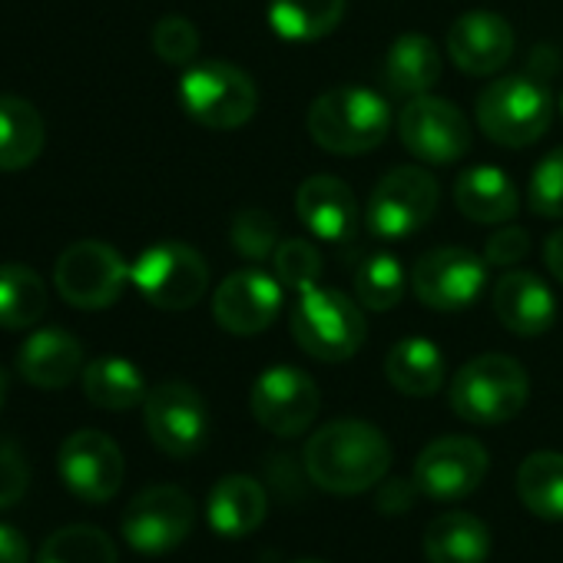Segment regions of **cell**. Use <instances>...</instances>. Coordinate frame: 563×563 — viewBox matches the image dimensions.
Here are the masks:
<instances>
[{
  "label": "cell",
  "instance_id": "obj_41",
  "mask_svg": "<svg viewBox=\"0 0 563 563\" xmlns=\"http://www.w3.org/2000/svg\"><path fill=\"white\" fill-rule=\"evenodd\" d=\"M543 262H547V268L553 272V278L563 282V229H556V232L547 239V245H543Z\"/></svg>",
  "mask_w": 563,
  "mask_h": 563
},
{
  "label": "cell",
  "instance_id": "obj_24",
  "mask_svg": "<svg viewBox=\"0 0 563 563\" xmlns=\"http://www.w3.org/2000/svg\"><path fill=\"white\" fill-rule=\"evenodd\" d=\"M441 80V54L421 34L398 37L385 54V84L395 97H424Z\"/></svg>",
  "mask_w": 563,
  "mask_h": 563
},
{
  "label": "cell",
  "instance_id": "obj_25",
  "mask_svg": "<svg viewBox=\"0 0 563 563\" xmlns=\"http://www.w3.org/2000/svg\"><path fill=\"white\" fill-rule=\"evenodd\" d=\"M490 553V530L474 514H441L424 530L428 563H484Z\"/></svg>",
  "mask_w": 563,
  "mask_h": 563
},
{
  "label": "cell",
  "instance_id": "obj_20",
  "mask_svg": "<svg viewBox=\"0 0 563 563\" xmlns=\"http://www.w3.org/2000/svg\"><path fill=\"white\" fill-rule=\"evenodd\" d=\"M296 212L316 239L349 242L358 229V202L339 176H309L296 192Z\"/></svg>",
  "mask_w": 563,
  "mask_h": 563
},
{
  "label": "cell",
  "instance_id": "obj_21",
  "mask_svg": "<svg viewBox=\"0 0 563 563\" xmlns=\"http://www.w3.org/2000/svg\"><path fill=\"white\" fill-rule=\"evenodd\" d=\"M18 372L34 388L60 391L84 375V345L64 329H41L21 345Z\"/></svg>",
  "mask_w": 563,
  "mask_h": 563
},
{
  "label": "cell",
  "instance_id": "obj_17",
  "mask_svg": "<svg viewBox=\"0 0 563 563\" xmlns=\"http://www.w3.org/2000/svg\"><path fill=\"white\" fill-rule=\"evenodd\" d=\"M282 312V282L262 268H239L219 282L212 319L232 335H258Z\"/></svg>",
  "mask_w": 563,
  "mask_h": 563
},
{
  "label": "cell",
  "instance_id": "obj_14",
  "mask_svg": "<svg viewBox=\"0 0 563 563\" xmlns=\"http://www.w3.org/2000/svg\"><path fill=\"white\" fill-rule=\"evenodd\" d=\"M143 421L153 444L169 457H192L209 438V408L186 382H163L143 401Z\"/></svg>",
  "mask_w": 563,
  "mask_h": 563
},
{
  "label": "cell",
  "instance_id": "obj_3",
  "mask_svg": "<svg viewBox=\"0 0 563 563\" xmlns=\"http://www.w3.org/2000/svg\"><path fill=\"white\" fill-rule=\"evenodd\" d=\"M289 322L299 349L329 365L355 358L368 335L358 302L339 289H322V286L299 292Z\"/></svg>",
  "mask_w": 563,
  "mask_h": 563
},
{
  "label": "cell",
  "instance_id": "obj_38",
  "mask_svg": "<svg viewBox=\"0 0 563 563\" xmlns=\"http://www.w3.org/2000/svg\"><path fill=\"white\" fill-rule=\"evenodd\" d=\"M31 487V464L24 451L0 438V510L14 507Z\"/></svg>",
  "mask_w": 563,
  "mask_h": 563
},
{
  "label": "cell",
  "instance_id": "obj_43",
  "mask_svg": "<svg viewBox=\"0 0 563 563\" xmlns=\"http://www.w3.org/2000/svg\"><path fill=\"white\" fill-rule=\"evenodd\" d=\"M299 563H322V560H299Z\"/></svg>",
  "mask_w": 563,
  "mask_h": 563
},
{
  "label": "cell",
  "instance_id": "obj_36",
  "mask_svg": "<svg viewBox=\"0 0 563 563\" xmlns=\"http://www.w3.org/2000/svg\"><path fill=\"white\" fill-rule=\"evenodd\" d=\"M229 239H232V249L252 262L258 258H268L275 249H278V225L268 212L262 209H245L232 219V229H229Z\"/></svg>",
  "mask_w": 563,
  "mask_h": 563
},
{
  "label": "cell",
  "instance_id": "obj_13",
  "mask_svg": "<svg viewBox=\"0 0 563 563\" xmlns=\"http://www.w3.org/2000/svg\"><path fill=\"white\" fill-rule=\"evenodd\" d=\"M398 136L415 159L431 166L457 163L471 150V123L464 113L451 100L431 93L405 103L398 117Z\"/></svg>",
  "mask_w": 563,
  "mask_h": 563
},
{
  "label": "cell",
  "instance_id": "obj_30",
  "mask_svg": "<svg viewBox=\"0 0 563 563\" xmlns=\"http://www.w3.org/2000/svg\"><path fill=\"white\" fill-rule=\"evenodd\" d=\"M517 494L523 507L550 523L563 520V454L537 451L517 467Z\"/></svg>",
  "mask_w": 563,
  "mask_h": 563
},
{
  "label": "cell",
  "instance_id": "obj_2",
  "mask_svg": "<svg viewBox=\"0 0 563 563\" xmlns=\"http://www.w3.org/2000/svg\"><path fill=\"white\" fill-rule=\"evenodd\" d=\"M309 136L335 156H362L382 146L391 130V107L368 87H335L312 100Z\"/></svg>",
  "mask_w": 563,
  "mask_h": 563
},
{
  "label": "cell",
  "instance_id": "obj_22",
  "mask_svg": "<svg viewBox=\"0 0 563 563\" xmlns=\"http://www.w3.org/2000/svg\"><path fill=\"white\" fill-rule=\"evenodd\" d=\"M265 514H268V494L249 474H229L209 490L206 517L209 527L222 537H245L258 530Z\"/></svg>",
  "mask_w": 563,
  "mask_h": 563
},
{
  "label": "cell",
  "instance_id": "obj_39",
  "mask_svg": "<svg viewBox=\"0 0 563 563\" xmlns=\"http://www.w3.org/2000/svg\"><path fill=\"white\" fill-rule=\"evenodd\" d=\"M527 252H530V235H527V229H520V225H504V229H497V232L487 239V245H484L487 265H500V268H514Z\"/></svg>",
  "mask_w": 563,
  "mask_h": 563
},
{
  "label": "cell",
  "instance_id": "obj_44",
  "mask_svg": "<svg viewBox=\"0 0 563 563\" xmlns=\"http://www.w3.org/2000/svg\"><path fill=\"white\" fill-rule=\"evenodd\" d=\"M560 110H563V97H560Z\"/></svg>",
  "mask_w": 563,
  "mask_h": 563
},
{
  "label": "cell",
  "instance_id": "obj_15",
  "mask_svg": "<svg viewBox=\"0 0 563 563\" xmlns=\"http://www.w3.org/2000/svg\"><path fill=\"white\" fill-rule=\"evenodd\" d=\"M57 471L70 494H77L87 504H107L123 487L126 464L120 444L110 434L84 428L60 444Z\"/></svg>",
  "mask_w": 563,
  "mask_h": 563
},
{
  "label": "cell",
  "instance_id": "obj_33",
  "mask_svg": "<svg viewBox=\"0 0 563 563\" xmlns=\"http://www.w3.org/2000/svg\"><path fill=\"white\" fill-rule=\"evenodd\" d=\"M355 296L372 312H388L405 296V268L395 255L375 252L355 272Z\"/></svg>",
  "mask_w": 563,
  "mask_h": 563
},
{
  "label": "cell",
  "instance_id": "obj_35",
  "mask_svg": "<svg viewBox=\"0 0 563 563\" xmlns=\"http://www.w3.org/2000/svg\"><path fill=\"white\" fill-rule=\"evenodd\" d=\"M527 202L543 219H563V150L547 153L530 173Z\"/></svg>",
  "mask_w": 563,
  "mask_h": 563
},
{
  "label": "cell",
  "instance_id": "obj_11",
  "mask_svg": "<svg viewBox=\"0 0 563 563\" xmlns=\"http://www.w3.org/2000/svg\"><path fill=\"white\" fill-rule=\"evenodd\" d=\"M487 286V258L461 245H441L415 262L411 289L421 306L434 312H461Z\"/></svg>",
  "mask_w": 563,
  "mask_h": 563
},
{
  "label": "cell",
  "instance_id": "obj_6",
  "mask_svg": "<svg viewBox=\"0 0 563 563\" xmlns=\"http://www.w3.org/2000/svg\"><path fill=\"white\" fill-rule=\"evenodd\" d=\"M179 103L206 130H239L255 117L258 90L235 64L202 60L179 77Z\"/></svg>",
  "mask_w": 563,
  "mask_h": 563
},
{
  "label": "cell",
  "instance_id": "obj_37",
  "mask_svg": "<svg viewBox=\"0 0 563 563\" xmlns=\"http://www.w3.org/2000/svg\"><path fill=\"white\" fill-rule=\"evenodd\" d=\"M153 51L163 64L189 67L199 54V31L186 18H163L153 27Z\"/></svg>",
  "mask_w": 563,
  "mask_h": 563
},
{
  "label": "cell",
  "instance_id": "obj_27",
  "mask_svg": "<svg viewBox=\"0 0 563 563\" xmlns=\"http://www.w3.org/2000/svg\"><path fill=\"white\" fill-rule=\"evenodd\" d=\"M388 382L408 398H431L444 385V355L428 339H401L385 358Z\"/></svg>",
  "mask_w": 563,
  "mask_h": 563
},
{
  "label": "cell",
  "instance_id": "obj_31",
  "mask_svg": "<svg viewBox=\"0 0 563 563\" xmlns=\"http://www.w3.org/2000/svg\"><path fill=\"white\" fill-rule=\"evenodd\" d=\"M47 312L44 278L21 262L0 265V329H31Z\"/></svg>",
  "mask_w": 563,
  "mask_h": 563
},
{
  "label": "cell",
  "instance_id": "obj_29",
  "mask_svg": "<svg viewBox=\"0 0 563 563\" xmlns=\"http://www.w3.org/2000/svg\"><path fill=\"white\" fill-rule=\"evenodd\" d=\"M84 395L103 411H130L146 401V382L126 358H97L84 368Z\"/></svg>",
  "mask_w": 563,
  "mask_h": 563
},
{
  "label": "cell",
  "instance_id": "obj_9",
  "mask_svg": "<svg viewBox=\"0 0 563 563\" xmlns=\"http://www.w3.org/2000/svg\"><path fill=\"white\" fill-rule=\"evenodd\" d=\"M438 179L424 166H398L378 179L365 206V225L385 242H398L424 229L438 212Z\"/></svg>",
  "mask_w": 563,
  "mask_h": 563
},
{
  "label": "cell",
  "instance_id": "obj_4",
  "mask_svg": "<svg viewBox=\"0 0 563 563\" xmlns=\"http://www.w3.org/2000/svg\"><path fill=\"white\" fill-rule=\"evenodd\" d=\"M530 378L510 355H477L454 375L451 408L467 424H504L527 405Z\"/></svg>",
  "mask_w": 563,
  "mask_h": 563
},
{
  "label": "cell",
  "instance_id": "obj_16",
  "mask_svg": "<svg viewBox=\"0 0 563 563\" xmlns=\"http://www.w3.org/2000/svg\"><path fill=\"white\" fill-rule=\"evenodd\" d=\"M487 451L474 438H438L415 461V484L431 500H461L471 497L487 477Z\"/></svg>",
  "mask_w": 563,
  "mask_h": 563
},
{
  "label": "cell",
  "instance_id": "obj_40",
  "mask_svg": "<svg viewBox=\"0 0 563 563\" xmlns=\"http://www.w3.org/2000/svg\"><path fill=\"white\" fill-rule=\"evenodd\" d=\"M0 563H31L27 537L8 523H0Z\"/></svg>",
  "mask_w": 563,
  "mask_h": 563
},
{
  "label": "cell",
  "instance_id": "obj_5",
  "mask_svg": "<svg viewBox=\"0 0 563 563\" xmlns=\"http://www.w3.org/2000/svg\"><path fill=\"white\" fill-rule=\"evenodd\" d=\"M477 123L497 146H530L553 123V97L540 80L500 77L477 93Z\"/></svg>",
  "mask_w": 563,
  "mask_h": 563
},
{
  "label": "cell",
  "instance_id": "obj_26",
  "mask_svg": "<svg viewBox=\"0 0 563 563\" xmlns=\"http://www.w3.org/2000/svg\"><path fill=\"white\" fill-rule=\"evenodd\" d=\"M47 143L44 117L21 97H0V173L27 169Z\"/></svg>",
  "mask_w": 563,
  "mask_h": 563
},
{
  "label": "cell",
  "instance_id": "obj_23",
  "mask_svg": "<svg viewBox=\"0 0 563 563\" xmlns=\"http://www.w3.org/2000/svg\"><path fill=\"white\" fill-rule=\"evenodd\" d=\"M454 206L471 222H510L520 209L514 179L497 166H471L454 183Z\"/></svg>",
  "mask_w": 563,
  "mask_h": 563
},
{
  "label": "cell",
  "instance_id": "obj_8",
  "mask_svg": "<svg viewBox=\"0 0 563 563\" xmlns=\"http://www.w3.org/2000/svg\"><path fill=\"white\" fill-rule=\"evenodd\" d=\"M130 282V265L123 255L100 239H80L67 245L54 265V286L60 299L84 312L110 309Z\"/></svg>",
  "mask_w": 563,
  "mask_h": 563
},
{
  "label": "cell",
  "instance_id": "obj_10",
  "mask_svg": "<svg viewBox=\"0 0 563 563\" xmlns=\"http://www.w3.org/2000/svg\"><path fill=\"white\" fill-rule=\"evenodd\" d=\"M192 497L176 484H156L140 490L123 510V540L146 556H163L183 547L192 533Z\"/></svg>",
  "mask_w": 563,
  "mask_h": 563
},
{
  "label": "cell",
  "instance_id": "obj_12",
  "mask_svg": "<svg viewBox=\"0 0 563 563\" xmlns=\"http://www.w3.org/2000/svg\"><path fill=\"white\" fill-rule=\"evenodd\" d=\"M255 421L275 438H296L319 418L322 395L312 375L292 365L265 368L249 395Z\"/></svg>",
  "mask_w": 563,
  "mask_h": 563
},
{
  "label": "cell",
  "instance_id": "obj_42",
  "mask_svg": "<svg viewBox=\"0 0 563 563\" xmlns=\"http://www.w3.org/2000/svg\"><path fill=\"white\" fill-rule=\"evenodd\" d=\"M4 398H8V375L0 368V405H4Z\"/></svg>",
  "mask_w": 563,
  "mask_h": 563
},
{
  "label": "cell",
  "instance_id": "obj_28",
  "mask_svg": "<svg viewBox=\"0 0 563 563\" xmlns=\"http://www.w3.org/2000/svg\"><path fill=\"white\" fill-rule=\"evenodd\" d=\"M268 24L282 41L312 44L339 31L345 0H268Z\"/></svg>",
  "mask_w": 563,
  "mask_h": 563
},
{
  "label": "cell",
  "instance_id": "obj_1",
  "mask_svg": "<svg viewBox=\"0 0 563 563\" xmlns=\"http://www.w3.org/2000/svg\"><path fill=\"white\" fill-rule=\"evenodd\" d=\"M391 467L388 438L358 418L329 421L306 444V471L309 477L339 497L372 490Z\"/></svg>",
  "mask_w": 563,
  "mask_h": 563
},
{
  "label": "cell",
  "instance_id": "obj_34",
  "mask_svg": "<svg viewBox=\"0 0 563 563\" xmlns=\"http://www.w3.org/2000/svg\"><path fill=\"white\" fill-rule=\"evenodd\" d=\"M272 265H275V278L282 282V289H292L296 296L319 286V278H322V252L306 239L278 242V249L272 252Z\"/></svg>",
  "mask_w": 563,
  "mask_h": 563
},
{
  "label": "cell",
  "instance_id": "obj_19",
  "mask_svg": "<svg viewBox=\"0 0 563 563\" xmlns=\"http://www.w3.org/2000/svg\"><path fill=\"white\" fill-rule=\"evenodd\" d=\"M494 316L500 319V325L507 332H514L520 339H533L553 325L556 302L540 275L510 268L494 286Z\"/></svg>",
  "mask_w": 563,
  "mask_h": 563
},
{
  "label": "cell",
  "instance_id": "obj_32",
  "mask_svg": "<svg viewBox=\"0 0 563 563\" xmlns=\"http://www.w3.org/2000/svg\"><path fill=\"white\" fill-rule=\"evenodd\" d=\"M37 563H117V543L100 527L70 523L44 540Z\"/></svg>",
  "mask_w": 563,
  "mask_h": 563
},
{
  "label": "cell",
  "instance_id": "obj_7",
  "mask_svg": "<svg viewBox=\"0 0 563 563\" xmlns=\"http://www.w3.org/2000/svg\"><path fill=\"white\" fill-rule=\"evenodd\" d=\"M130 282L150 306L163 312H183L206 296L209 265L192 245L166 239L140 252V258L130 265Z\"/></svg>",
  "mask_w": 563,
  "mask_h": 563
},
{
  "label": "cell",
  "instance_id": "obj_18",
  "mask_svg": "<svg viewBox=\"0 0 563 563\" xmlns=\"http://www.w3.org/2000/svg\"><path fill=\"white\" fill-rule=\"evenodd\" d=\"M448 57L471 77H490L514 57V31L490 11H471L451 24Z\"/></svg>",
  "mask_w": 563,
  "mask_h": 563
}]
</instances>
